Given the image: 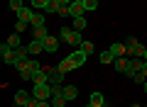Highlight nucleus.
<instances>
[{
  "mask_svg": "<svg viewBox=\"0 0 147 107\" xmlns=\"http://www.w3.org/2000/svg\"><path fill=\"white\" fill-rule=\"evenodd\" d=\"M59 39L66 41V44H71V46H81L84 37H81V32L74 29V27H61V32H59Z\"/></svg>",
  "mask_w": 147,
  "mask_h": 107,
  "instance_id": "obj_1",
  "label": "nucleus"
},
{
  "mask_svg": "<svg viewBox=\"0 0 147 107\" xmlns=\"http://www.w3.org/2000/svg\"><path fill=\"white\" fill-rule=\"evenodd\" d=\"M52 95H54V88L49 83H34L32 97H37V100H52Z\"/></svg>",
  "mask_w": 147,
  "mask_h": 107,
  "instance_id": "obj_2",
  "label": "nucleus"
},
{
  "mask_svg": "<svg viewBox=\"0 0 147 107\" xmlns=\"http://www.w3.org/2000/svg\"><path fill=\"white\" fill-rule=\"evenodd\" d=\"M69 58L74 61V66H76V68H81V66H86V61H88V54H86L84 49H76L74 54H69Z\"/></svg>",
  "mask_w": 147,
  "mask_h": 107,
  "instance_id": "obj_3",
  "label": "nucleus"
},
{
  "mask_svg": "<svg viewBox=\"0 0 147 107\" xmlns=\"http://www.w3.org/2000/svg\"><path fill=\"white\" fill-rule=\"evenodd\" d=\"M0 56H3V61L5 63H12L15 66V49L7 44H0Z\"/></svg>",
  "mask_w": 147,
  "mask_h": 107,
  "instance_id": "obj_4",
  "label": "nucleus"
},
{
  "mask_svg": "<svg viewBox=\"0 0 147 107\" xmlns=\"http://www.w3.org/2000/svg\"><path fill=\"white\" fill-rule=\"evenodd\" d=\"M17 73H20V78H25V80H32V63H30V58L17 63Z\"/></svg>",
  "mask_w": 147,
  "mask_h": 107,
  "instance_id": "obj_5",
  "label": "nucleus"
},
{
  "mask_svg": "<svg viewBox=\"0 0 147 107\" xmlns=\"http://www.w3.org/2000/svg\"><path fill=\"white\" fill-rule=\"evenodd\" d=\"M59 41H61L59 37H52V34H49L47 39H44V51H47V54H57V51H59Z\"/></svg>",
  "mask_w": 147,
  "mask_h": 107,
  "instance_id": "obj_6",
  "label": "nucleus"
},
{
  "mask_svg": "<svg viewBox=\"0 0 147 107\" xmlns=\"http://www.w3.org/2000/svg\"><path fill=\"white\" fill-rule=\"evenodd\" d=\"M140 66H142V58H130V66H127V71H125V76L127 78H135V73L140 71Z\"/></svg>",
  "mask_w": 147,
  "mask_h": 107,
  "instance_id": "obj_7",
  "label": "nucleus"
},
{
  "mask_svg": "<svg viewBox=\"0 0 147 107\" xmlns=\"http://www.w3.org/2000/svg\"><path fill=\"white\" fill-rule=\"evenodd\" d=\"M30 100H32V92H25V90H17L15 92V105L17 107H25Z\"/></svg>",
  "mask_w": 147,
  "mask_h": 107,
  "instance_id": "obj_8",
  "label": "nucleus"
},
{
  "mask_svg": "<svg viewBox=\"0 0 147 107\" xmlns=\"http://www.w3.org/2000/svg\"><path fill=\"white\" fill-rule=\"evenodd\" d=\"M125 46H127V56H132V58H135V56H137V49H140V41H137L135 37H127Z\"/></svg>",
  "mask_w": 147,
  "mask_h": 107,
  "instance_id": "obj_9",
  "label": "nucleus"
},
{
  "mask_svg": "<svg viewBox=\"0 0 147 107\" xmlns=\"http://www.w3.org/2000/svg\"><path fill=\"white\" fill-rule=\"evenodd\" d=\"M110 51H113V56L120 58V56H127V46L123 41H115V44H110Z\"/></svg>",
  "mask_w": 147,
  "mask_h": 107,
  "instance_id": "obj_10",
  "label": "nucleus"
},
{
  "mask_svg": "<svg viewBox=\"0 0 147 107\" xmlns=\"http://www.w3.org/2000/svg\"><path fill=\"white\" fill-rule=\"evenodd\" d=\"M69 12H71V17H84V12H86V7H84V3H69Z\"/></svg>",
  "mask_w": 147,
  "mask_h": 107,
  "instance_id": "obj_11",
  "label": "nucleus"
},
{
  "mask_svg": "<svg viewBox=\"0 0 147 107\" xmlns=\"http://www.w3.org/2000/svg\"><path fill=\"white\" fill-rule=\"evenodd\" d=\"M61 83H64V73L59 68H52L49 71V85H61Z\"/></svg>",
  "mask_w": 147,
  "mask_h": 107,
  "instance_id": "obj_12",
  "label": "nucleus"
},
{
  "mask_svg": "<svg viewBox=\"0 0 147 107\" xmlns=\"http://www.w3.org/2000/svg\"><path fill=\"white\" fill-rule=\"evenodd\" d=\"M113 66H115V71H118V73H123V76H125V71H127V66H130V58H125V56H120V58H115V61H113Z\"/></svg>",
  "mask_w": 147,
  "mask_h": 107,
  "instance_id": "obj_13",
  "label": "nucleus"
},
{
  "mask_svg": "<svg viewBox=\"0 0 147 107\" xmlns=\"http://www.w3.org/2000/svg\"><path fill=\"white\" fill-rule=\"evenodd\" d=\"M88 105H91V107H105L103 92H91V97H88Z\"/></svg>",
  "mask_w": 147,
  "mask_h": 107,
  "instance_id": "obj_14",
  "label": "nucleus"
},
{
  "mask_svg": "<svg viewBox=\"0 0 147 107\" xmlns=\"http://www.w3.org/2000/svg\"><path fill=\"white\" fill-rule=\"evenodd\" d=\"M32 83H49V71H47V68H42V71L32 73Z\"/></svg>",
  "mask_w": 147,
  "mask_h": 107,
  "instance_id": "obj_15",
  "label": "nucleus"
},
{
  "mask_svg": "<svg viewBox=\"0 0 147 107\" xmlns=\"http://www.w3.org/2000/svg\"><path fill=\"white\" fill-rule=\"evenodd\" d=\"M27 51H30V54H42V51H44V41L32 39L30 44H27Z\"/></svg>",
  "mask_w": 147,
  "mask_h": 107,
  "instance_id": "obj_16",
  "label": "nucleus"
},
{
  "mask_svg": "<svg viewBox=\"0 0 147 107\" xmlns=\"http://www.w3.org/2000/svg\"><path fill=\"white\" fill-rule=\"evenodd\" d=\"M64 97H66L69 102L76 100V97H79V90H76V85H64Z\"/></svg>",
  "mask_w": 147,
  "mask_h": 107,
  "instance_id": "obj_17",
  "label": "nucleus"
},
{
  "mask_svg": "<svg viewBox=\"0 0 147 107\" xmlns=\"http://www.w3.org/2000/svg\"><path fill=\"white\" fill-rule=\"evenodd\" d=\"M30 27H32V29H37V27H47V25H44V15H42V12H34V15H32Z\"/></svg>",
  "mask_w": 147,
  "mask_h": 107,
  "instance_id": "obj_18",
  "label": "nucleus"
},
{
  "mask_svg": "<svg viewBox=\"0 0 147 107\" xmlns=\"http://www.w3.org/2000/svg\"><path fill=\"white\" fill-rule=\"evenodd\" d=\"M57 68H59V71H61V73H69V71H74V68H76V66H74V61H71V58H64V61H59L57 63Z\"/></svg>",
  "mask_w": 147,
  "mask_h": 107,
  "instance_id": "obj_19",
  "label": "nucleus"
},
{
  "mask_svg": "<svg viewBox=\"0 0 147 107\" xmlns=\"http://www.w3.org/2000/svg\"><path fill=\"white\" fill-rule=\"evenodd\" d=\"M47 27H37V29H32V39H37V41H44L47 39Z\"/></svg>",
  "mask_w": 147,
  "mask_h": 107,
  "instance_id": "obj_20",
  "label": "nucleus"
},
{
  "mask_svg": "<svg viewBox=\"0 0 147 107\" xmlns=\"http://www.w3.org/2000/svg\"><path fill=\"white\" fill-rule=\"evenodd\" d=\"M32 15H34V10H32V7H22V10L17 12V20H22V22H30V20H32Z\"/></svg>",
  "mask_w": 147,
  "mask_h": 107,
  "instance_id": "obj_21",
  "label": "nucleus"
},
{
  "mask_svg": "<svg viewBox=\"0 0 147 107\" xmlns=\"http://www.w3.org/2000/svg\"><path fill=\"white\" fill-rule=\"evenodd\" d=\"M27 54H30V51H27V46H20V49H15V66L20 61H27Z\"/></svg>",
  "mask_w": 147,
  "mask_h": 107,
  "instance_id": "obj_22",
  "label": "nucleus"
},
{
  "mask_svg": "<svg viewBox=\"0 0 147 107\" xmlns=\"http://www.w3.org/2000/svg\"><path fill=\"white\" fill-rule=\"evenodd\" d=\"M5 44H7V46H12V49H20V46H22V39H20V34L15 32V34H10V37H7V41H5Z\"/></svg>",
  "mask_w": 147,
  "mask_h": 107,
  "instance_id": "obj_23",
  "label": "nucleus"
},
{
  "mask_svg": "<svg viewBox=\"0 0 147 107\" xmlns=\"http://www.w3.org/2000/svg\"><path fill=\"white\" fill-rule=\"evenodd\" d=\"M98 61L100 63H113V61H115V56H113V51H103V54H98Z\"/></svg>",
  "mask_w": 147,
  "mask_h": 107,
  "instance_id": "obj_24",
  "label": "nucleus"
},
{
  "mask_svg": "<svg viewBox=\"0 0 147 107\" xmlns=\"http://www.w3.org/2000/svg\"><path fill=\"white\" fill-rule=\"evenodd\" d=\"M86 25H88V22H86V17H74V29H76V32H84Z\"/></svg>",
  "mask_w": 147,
  "mask_h": 107,
  "instance_id": "obj_25",
  "label": "nucleus"
},
{
  "mask_svg": "<svg viewBox=\"0 0 147 107\" xmlns=\"http://www.w3.org/2000/svg\"><path fill=\"white\" fill-rule=\"evenodd\" d=\"M25 7V0H10V10L12 12H20Z\"/></svg>",
  "mask_w": 147,
  "mask_h": 107,
  "instance_id": "obj_26",
  "label": "nucleus"
},
{
  "mask_svg": "<svg viewBox=\"0 0 147 107\" xmlns=\"http://www.w3.org/2000/svg\"><path fill=\"white\" fill-rule=\"evenodd\" d=\"M30 3H32V7H34V10H44L49 0H30Z\"/></svg>",
  "mask_w": 147,
  "mask_h": 107,
  "instance_id": "obj_27",
  "label": "nucleus"
},
{
  "mask_svg": "<svg viewBox=\"0 0 147 107\" xmlns=\"http://www.w3.org/2000/svg\"><path fill=\"white\" fill-rule=\"evenodd\" d=\"M79 49H84L86 54H93V49H96V46H93V41H81V46H79Z\"/></svg>",
  "mask_w": 147,
  "mask_h": 107,
  "instance_id": "obj_28",
  "label": "nucleus"
},
{
  "mask_svg": "<svg viewBox=\"0 0 147 107\" xmlns=\"http://www.w3.org/2000/svg\"><path fill=\"white\" fill-rule=\"evenodd\" d=\"M84 7H86V12L96 10V7H98V0H84Z\"/></svg>",
  "mask_w": 147,
  "mask_h": 107,
  "instance_id": "obj_29",
  "label": "nucleus"
},
{
  "mask_svg": "<svg viewBox=\"0 0 147 107\" xmlns=\"http://www.w3.org/2000/svg\"><path fill=\"white\" fill-rule=\"evenodd\" d=\"M27 27H30V22H22V20H17V25H15V32H17V34H22V32H25Z\"/></svg>",
  "mask_w": 147,
  "mask_h": 107,
  "instance_id": "obj_30",
  "label": "nucleus"
},
{
  "mask_svg": "<svg viewBox=\"0 0 147 107\" xmlns=\"http://www.w3.org/2000/svg\"><path fill=\"white\" fill-rule=\"evenodd\" d=\"M132 80H135V83H145V80H147V76H145V73H140V71H137Z\"/></svg>",
  "mask_w": 147,
  "mask_h": 107,
  "instance_id": "obj_31",
  "label": "nucleus"
},
{
  "mask_svg": "<svg viewBox=\"0 0 147 107\" xmlns=\"http://www.w3.org/2000/svg\"><path fill=\"white\" fill-rule=\"evenodd\" d=\"M37 107H52V100H37Z\"/></svg>",
  "mask_w": 147,
  "mask_h": 107,
  "instance_id": "obj_32",
  "label": "nucleus"
},
{
  "mask_svg": "<svg viewBox=\"0 0 147 107\" xmlns=\"http://www.w3.org/2000/svg\"><path fill=\"white\" fill-rule=\"evenodd\" d=\"M140 73H145V76H147V61H145V58H142V66H140Z\"/></svg>",
  "mask_w": 147,
  "mask_h": 107,
  "instance_id": "obj_33",
  "label": "nucleus"
},
{
  "mask_svg": "<svg viewBox=\"0 0 147 107\" xmlns=\"http://www.w3.org/2000/svg\"><path fill=\"white\" fill-rule=\"evenodd\" d=\"M59 5H69V3H71V0H57Z\"/></svg>",
  "mask_w": 147,
  "mask_h": 107,
  "instance_id": "obj_34",
  "label": "nucleus"
},
{
  "mask_svg": "<svg viewBox=\"0 0 147 107\" xmlns=\"http://www.w3.org/2000/svg\"><path fill=\"white\" fill-rule=\"evenodd\" d=\"M142 58H145V61H147V46H145V54H142Z\"/></svg>",
  "mask_w": 147,
  "mask_h": 107,
  "instance_id": "obj_35",
  "label": "nucleus"
},
{
  "mask_svg": "<svg viewBox=\"0 0 147 107\" xmlns=\"http://www.w3.org/2000/svg\"><path fill=\"white\" fill-rule=\"evenodd\" d=\"M142 85H145V92H147V80H145V83H142Z\"/></svg>",
  "mask_w": 147,
  "mask_h": 107,
  "instance_id": "obj_36",
  "label": "nucleus"
},
{
  "mask_svg": "<svg viewBox=\"0 0 147 107\" xmlns=\"http://www.w3.org/2000/svg\"><path fill=\"white\" fill-rule=\"evenodd\" d=\"M130 107H142V105H130Z\"/></svg>",
  "mask_w": 147,
  "mask_h": 107,
  "instance_id": "obj_37",
  "label": "nucleus"
},
{
  "mask_svg": "<svg viewBox=\"0 0 147 107\" xmlns=\"http://www.w3.org/2000/svg\"><path fill=\"white\" fill-rule=\"evenodd\" d=\"M74 3H84V0H74Z\"/></svg>",
  "mask_w": 147,
  "mask_h": 107,
  "instance_id": "obj_38",
  "label": "nucleus"
},
{
  "mask_svg": "<svg viewBox=\"0 0 147 107\" xmlns=\"http://www.w3.org/2000/svg\"><path fill=\"white\" fill-rule=\"evenodd\" d=\"M88 107H91V105H88Z\"/></svg>",
  "mask_w": 147,
  "mask_h": 107,
  "instance_id": "obj_39",
  "label": "nucleus"
}]
</instances>
